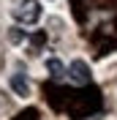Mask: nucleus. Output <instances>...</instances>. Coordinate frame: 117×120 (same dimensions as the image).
Instances as JSON below:
<instances>
[{
    "label": "nucleus",
    "instance_id": "f257e3e1",
    "mask_svg": "<svg viewBox=\"0 0 117 120\" xmlns=\"http://www.w3.org/2000/svg\"><path fill=\"white\" fill-rule=\"evenodd\" d=\"M14 16L22 25H36L38 19H41V3H38V0H22V3L14 8Z\"/></svg>",
    "mask_w": 117,
    "mask_h": 120
},
{
    "label": "nucleus",
    "instance_id": "f03ea898",
    "mask_svg": "<svg viewBox=\"0 0 117 120\" xmlns=\"http://www.w3.org/2000/svg\"><path fill=\"white\" fill-rule=\"evenodd\" d=\"M68 79H71L73 85H90V79H93V71H90V66H87L82 57H76L71 66H68Z\"/></svg>",
    "mask_w": 117,
    "mask_h": 120
},
{
    "label": "nucleus",
    "instance_id": "7ed1b4c3",
    "mask_svg": "<svg viewBox=\"0 0 117 120\" xmlns=\"http://www.w3.org/2000/svg\"><path fill=\"white\" fill-rule=\"evenodd\" d=\"M8 87L14 90L19 98H27V96H30V82H27V76H25V74H11Z\"/></svg>",
    "mask_w": 117,
    "mask_h": 120
},
{
    "label": "nucleus",
    "instance_id": "20e7f679",
    "mask_svg": "<svg viewBox=\"0 0 117 120\" xmlns=\"http://www.w3.org/2000/svg\"><path fill=\"white\" fill-rule=\"evenodd\" d=\"M46 71H49L52 76H66V71H68V68L63 66L57 57H49V60H46Z\"/></svg>",
    "mask_w": 117,
    "mask_h": 120
},
{
    "label": "nucleus",
    "instance_id": "39448f33",
    "mask_svg": "<svg viewBox=\"0 0 117 120\" xmlns=\"http://www.w3.org/2000/svg\"><path fill=\"white\" fill-rule=\"evenodd\" d=\"M22 38H25V36H22V33H19V30H11V41H16V44H19Z\"/></svg>",
    "mask_w": 117,
    "mask_h": 120
}]
</instances>
